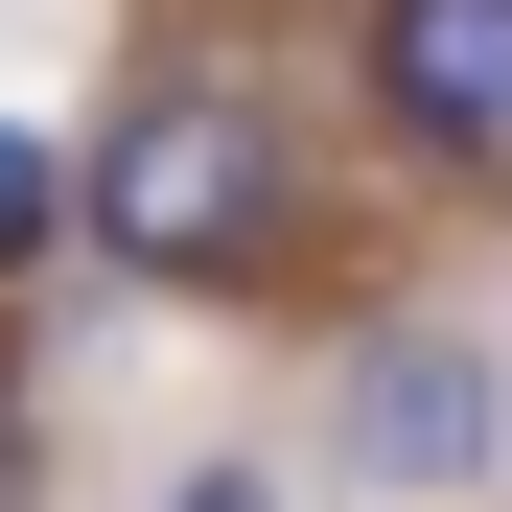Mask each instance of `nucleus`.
Segmentation results:
<instances>
[{"mask_svg":"<svg viewBox=\"0 0 512 512\" xmlns=\"http://www.w3.org/2000/svg\"><path fill=\"white\" fill-rule=\"evenodd\" d=\"M489 443H512V373L466 326H373L350 350V466L373 489H489Z\"/></svg>","mask_w":512,"mask_h":512,"instance_id":"3","label":"nucleus"},{"mask_svg":"<svg viewBox=\"0 0 512 512\" xmlns=\"http://www.w3.org/2000/svg\"><path fill=\"white\" fill-rule=\"evenodd\" d=\"M47 233H94V163H70V140H24V117H0V280H24V256Z\"/></svg>","mask_w":512,"mask_h":512,"instance_id":"4","label":"nucleus"},{"mask_svg":"<svg viewBox=\"0 0 512 512\" xmlns=\"http://www.w3.org/2000/svg\"><path fill=\"white\" fill-rule=\"evenodd\" d=\"M350 70H373V117L443 163V187H512V0H373Z\"/></svg>","mask_w":512,"mask_h":512,"instance_id":"2","label":"nucleus"},{"mask_svg":"<svg viewBox=\"0 0 512 512\" xmlns=\"http://www.w3.org/2000/svg\"><path fill=\"white\" fill-rule=\"evenodd\" d=\"M280 233H303V163H280L256 94H140L94 140V256L117 280H256Z\"/></svg>","mask_w":512,"mask_h":512,"instance_id":"1","label":"nucleus"},{"mask_svg":"<svg viewBox=\"0 0 512 512\" xmlns=\"http://www.w3.org/2000/svg\"><path fill=\"white\" fill-rule=\"evenodd\" d=\"M163 512H280V489H256V466H210V489H163Z\"/></svg>","mask_w":512,"mask_h":512,"instance_id":"5","label":"nucleus"}]
</instances>
